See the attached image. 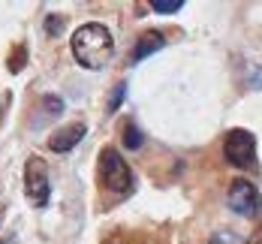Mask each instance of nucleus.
Segmentation results:
<instances>
[{
    "label": "nucleus",
    "instance_id": "9d476101",
    "mask_svg": "<svg viewBox=\"0 0 262 244\" xmlns=\"http://www.w3.org/2000/svg\"><path fill=\"white\" fill-rule=\"evenodd\" d=\"M181 6H184V0H154L151 3V9L154 12H163V15L166 12H181Z\"/></svg>",
    "mask_w": 262,
    "mask_h": 244
},
{
    "label": "nucleus",
    "instance_id": "7ed1b4c3",
    "mask_svg": "<svg viewBox=\"0 0 262 244\" xmlns=\"http://www.w3.org/2000/svg\"><path fill=\"white\" fill-rule=\"evenodd\" d=\"M25 193L36 208H46L49 205L52 184H49V166H46L42 157H30L25 163Z\"/></svg>",
    "mask_w": 262,
    "mask_h": 244
},
{
    "label": "nucleus",
    "instance_id": "20e7f679",
    "mask_svg": "<svg viewBox=\"0 0 262 244\" xmlns=\"http://www.w3.org/2000/svg\"><path fill=\"white\" fill-rule=\"evenodd\" d=\"M223 157L235 169H250L256 160V136L247 130H229L223 142Z\"/></svg>",
    "mask_w": 262,
    "mask_h": 244
},
{
    "label": "nucleus",
    "instance_id": "0eeeda50",
    "mask_svg": "<svg viewBox=\"0 0 262 244\" xmlns=\"http://www.w3.org/2000/svg\"><path fill=\"white\" fill-rule=\"evenodd\" d=\"M163 33H157V30H148V33H142L139 36V42H136V49H133V54H130V60L133 63H139V60H145L148 54H154V52H160L163 49Z\"/></svg>",
    "mask_w": 262,
    "mask_h": 244
},
{
    "label": "nucleus",
    "instance_id": "9b49d317",
    "mask_svg": "<svg viewBox=\"0 0 262 244\" xmlns=\"http://www.w3.org/2000/svg\"><path fill=\"white\" fill-rule=\"evenodd\" d=\"M42 106L49 108L46 115H52V118H57V115L63 112V100H60V97H54V94H49V97H42Z\"/></svg>",
    "mask_w": 262,
    "mask_h": 244
},
{
    "label": "nucleus",
    "instance_id": "6e6552de",
    "mask_svg": "<svg viewBox=\"0 0 262 244\" xmlns=\"http://www.w3.org/2000/svg\"><path fill=\"white\" fill-rule=\"evenodd\" d=\"M208 244H250L247 238H241L238 232H229V229H220V232H214L211 235Z\"/></svg>",
    "mask_w": 262,
    "mask_h": 244
},
{
    "label": "nucleus",
    "instance_id": "f8f14e48",
    "mask_svg": "<svg viewBox=\"0 0 262 244\" xmlns=\"http://www.w3.org/2000/svg\"><path fill=\"white\" fill-rule=\"evenodd\" d=\"M124 91H127V84H124V81H121V84H115V91H112V100H108V112H118L121 100H124Z\"/></svg>",
    "mask_w": 262,
    "mask_h": 244
},
{
    "label": "nucleus",
    "instance_id": "f03ea898",
    "mask_svg": "<svg viewBox=\"0 0 262 244\" xmlns=\"http://www.w3.org/2000/svg\"><path fill=\"white\" fill-rule=\"evenodd\" d=\"M100 181H103L105 190L124 196L133 190V172L127 160L118 154V148H103L100 151Z\"/></svg>",
    "mask_w": 262,
    "mask_h": 244
},
{
    "label": "nucleus",
    "instance_id": "f257e3e1",
    "mask_svg": "<svg viewBox=\"0 0 262 244\" xmlns=\"http://www.w3.org/2000/svg\"><path fill=\"white\" fill-rule=\"evenodd\" d=\"M70 49H73V57H76L79 66H84V70H103L105 63L112 60V54H115V39H112V33L103 25L88 21V25H81L73 33Z\"/></svg>",
    "mask_w": 262,
    "mask_h": 244
},
{
    "label": "nucleus",
    "instance_id": "1a4fd4ad",
    "mask_svg": "<svg viewBox=\"0 0 262 244\" xmlns=\"http://www.w3.org/2000/svg\"><path fill=\"white\" fill-rule=\"evenodd\" d=\"M142 142H145V139H142V133H139V127L127 124V127H124V145H127L130 151H139V148H142Z\"/></svg>",
    "mask_w": 262,
    "mask_h": 244
},
{
    "label": "nucleus",
    "instance_id": "423d86ee",
    "mask_svg": "<svg viewBox=\"0 0 262 244\" xmlns=\"http://www.w3.org/2000/svg\"><path fill=\"white\" fill-rule=\"evenodd\" d=\"M81 139H84V124H70V127L57 130V133L49 139V148H52L54 154H67V151H73V148L79 145Z\"/></svg>",
    "mask_w": 262,
    "mask_h": 244
},
{
    "label": "nucleus",
    "instance_id": "39448f33",
    "mask_svg": "<svg viewBox=\"0 0 262 244\" xmlns=\"http://www.w3.org/2000/svg\"><path fill=\"white\" fill-rule=\"evenodd\" d=\"M226 202H229V208L235 211L238 217H247V220H253V217H259V193L256 187L250 184V181H244V178H238L232 181V187H229V196H226Z\"/></svg>",
    "mask_w": 262,
    "mask_h": 244
},
{
    "label": "nucleus",
    "instance_id": "ddd939ff",
    "mask_svg": "<svg viewBox=\"0 0 262 244\" xmlns=\"http://www.w3.org/2000/svg\"><path fill=\"white\" fill-rule=\"evenodd\" d=\"M60 27H63V18H57V15H49V18H46V33H49V36L60 33Z\"/></svg>",
    "mask_w": 262,
    "mask_h": 244
}]
</instances>
